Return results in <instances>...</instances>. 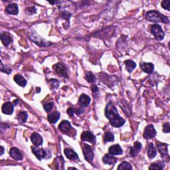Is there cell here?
<instances>
[{
	"mask_svg": "<svg viewBox=\"0 0 170 170\" xmlns=\"http://www.w3.org/2000/svg\"><path fill=\"white\" fill-rule=\"evenodd\" d=\"M105 115L110 121V123L115 128H120L125 123L123 119L118 112V110L112 102H110L106 106Z\"/></svg>",
	"mask_w": 170,
	"mask_h": 170,
	"instance_id": "cell-1",
	"label": "cell"
},
{
	"mask_svg": "<svg viewBox=\"0 0 170 170\" xmlns=\"http://www.w3.org/2000/svg\"><path fill=\"white\" fill-rule=\"evenodd\" d=\"M145 19L151 22H161L164 23H168L169 19L164 15L161 14L159 11L152 10L149 11L145 15Z\"/></svg>",
	"mask_w": 170,
	"mask_h": 170,
	"instance_id": "cell-2",
	"label": "cell"
},
{
	"mask_svg": "<svg viewBox=\"0 0 170 170\" xmlns=\"http://www.w3.org/2000/svg\"><path fill=\"white\" fill-rule=\"evenodd\" d=\"M151 32L153 34V35L155 38L158 41H161L163 40L164 36H165V33L162 30L161 27L158 25V24H154L153 25H152L151 27Z\"/></svg>",
	"mask_w": 170,
	"mask_h": 170,
	"instance_id": "cell-3",
	"label": "cell"
},
{
	"mask_svg": "<svg viewBox=\"0 0 170 170\" xmlns=\"http://www.w3.org/2000/svg\"><path fill=\"white\" fill-rule=\"evenodd\" d=\"M82 151L86 160L89 161V163H93L94 159V153L91 147L89 145L85 144L82 145Z\"/></svg>",
	"mask_w": 170,
	"mask_h": 170,
	"instance_id": "cell-4",
	"label": "cell"
},
{
	"mask_svg": "<svg viewBox=\"0 0 170 170\" xmlns=\"http://www.w3.org/2000/svg\"><path fill=\"white\" fill-rule=\"evenodd\" d=\"M157 147L158 151L161 154V157L165 160H169L168 144L161 143V142H157Z\"/></svg>",
	"mask_w": 170,
	"mask_h": 170,
	"instance_id": "cell-5",
	"label": "cell"
},
{
	"mask_svg": "<svg viewBox=\"0 0 170 170\" xmlns=\"http://www.w3.org/2000/svg\"><path fill=\"white\" fill-rule=\"evenodd\" d=\"M156 135V130L154 128L153 125L149 124L146 126L143 134L144 138H145V139H151V138L155 137Z\"/></svg>",
	"mask_w": 170,
	"mask_h": 170,
	"instance_id": "cell-6",
	"label": "cell"
},
{
	"mask_svg": "<svg viewBox=\"0 0 170 170\" xmlns=\"http://www.w3.org/2000/svg\"><path fill=\"white\" fill-rule=\"evenodd\" d=\"M31 39L35 43L39 45V46H50L52 45V43H49V42L46 41L45 39H42L41 37H39L36 33H33L31 36Z\"/></svg>",
	"mask_w": 170,
	"mask_h": 170,
	"instance_id": "cell-7",
	"label": "cell"
},
{
	"mask_svg": "<svg viewBox=\"0 0 170 170\" xmlns=\"http://www.w3.org/2000/svg\"><path fill=\"white\" fill-rule=\"evenodd\" d=\"M53 67L55 69V72H56V73L59 74V76H61L63 77H68V74H67L65 66L63 65H62L61 63H57V64Z\"/></svg>",
	"mask_w": 170,
	"mask_h": 170,
	"instance_id": "cell-8",
	"label": "cell"
},
{
	"mask_svg": "<svg viewBox=\"0 0 170 170\" xmlns=\"http://www.w3.org/2000/svg\"><path fill=\"white\" fill-rule=\"evenodd\" d=\"M142 144L139 142H136L134 146L130 148V156L131 157H135L140 153L142 149Z\"/></svg>",
	"mask_w": 170,
	"mask_h": 170,
	"instance_id": "cell-9",
	"label": "cell"
},
{
	"mask_svg": "<svg viewBox=\"0 0 170 170\" xmlns=\"http://www.w3.org/2000/svg\"><path fill=\"white\" fill-rule=\"evenodd\" d=\"M14 110V106L12 103H11L10 102H5L4 104L2 105V112L7 115H11L13 114Z\"/></svg>",
	"mask_w": 170,
	"mask_h": 170,
	"instance_id": "cell-10",
	"label": "cell"
},
{
	"mask_svg": "<svg viewBox=\"0 0 170 170\" xmlns=\"http://www.w3.org/2000/svg\"><path fill=\"white\" fill-rule=\"evenodd\" d=\"M108 152L113 156H120L123 153V150H122L120 145L116 144L110 146L108 149Z\"/></svg>",
	"mask_w": 170,
	"mask_h": 170,
	"instance_id": "cell-11",
	"label": "cell"
},
{
	"mask_svg": "<svg viewBox=\"0 0 170 170\" xmlns=\"http://www.w3.org/2000/svg\"><path fill=\"white\" fill-rule=\"evenodd\" d=\"M33 153L35 154L39 160H41L46 156V152L43 148H38L37 147H32L31 148Z\"/></svg>",
	"mask_w": 170,
	"mask_h": 170,
	"instance_id": "cell-12",
	"label": "cell"
},
{
	"mask_svg": "<svg viewBox=\"0 0 170 170\" xmlns=\"http://www.w3.org/2000/svg\"><path fill=\"white\" fill-rule=\"evenodd\" d=\"M140 68L144 72L148 74H151L153 71L154 65L151 62H141Z\"/></svg>",
	"mask_w": 170,
	"mask_h": 170,
	"instance_id": "cell-13",
	"label": "cell"
},
{
	"mask_svg": "<svg viewBox=\"0 0 170 170\" xmlns=\"http://www.w3.org/2000/svg\"><path fill=\"white\" fill-rule=\"evenodd\" d=\"M31 140L35 146H40L43 142L42 137L36 132L32 134V135L31 136Z\"/></svg>",
	"mask_w": 170,
	"mask_h": 170,
	"instance_id": "cell-14",
	"label": "cell"
},
{
	"mask_svg": "<svg viewBox=\"0 0 170 170\" xmlns=\"http://www.w3.org/2000/svg\"><path fill=\"white\" fill-rule=\"evenodd\" d=\"M65 154L68 159H70L73 161H76L78 160V154L75 152L72 149L66 148L65 149Z\"/></svg>",
	"mask_w": 170,
	"mask_h": 170,
	"instance_id": "cell-15",
	"label": "cell"
},
{
	"mask_svg": "<svg viewBox=\"0 0 170 170\" xmlns=\"http://www.w3.org/2000/svg\"><path fill=\"white\" fill-rule=\"evenodd\" d=\"M10 156L15 160H21L23 159V156L19 149L17 148H12L10 149Z\"/></svg>",
	"mask_w": 170,
	"mask_h": 170,
	"instance_id": "cell-16",
	"label": "cell"
},
{
	"mask_svg": "<svg viewBox=\"0 0 170 170\" xmlns=\"http://www.w3.org/2000/svg\"><path fill=\"white\" fill-rule=\"evenodd\" d=\"M59 128L62 132L67 133L70 131L71 128H72V126H71V124L69 121L63 120L61 122V124H59Z\"/></svg>",
	"mask_w": 170,
	"mask_h": 170,
	"instance_id": "cell-17",
	"label": "cell"
},
{
	"mask_svg": "<svg viewBox=\"0 0 170 170\" xmlns=\"http://www.w3.org/2000/svg\"><path fill=\"white\" fill-rule=\"evenodd\" d=\"M81 140L83 142H89L94 143V136L92 132L89 131H85L82 134Z\"/></svg>",
	"mask_w": 170,
	"mask_h": 170,
	"instance_id": "cell-18",
	"label": "cell"
},
{
	"mask_svg": "<svg viewBox=\"0 0 170 170\" xmlns=\"http://www.w3.org/2000/svg\"><path fill=\"white\" fill-rule=\"evenodd\" d=\"M90 101H91L90 98L85 94H81L80 98H79V104H80V105L82 106V107H86V106H88L90 103Z\"/></svg>",
	"mask_w": 170,
	"mask_h": 170,
	"instance_id": "cell-19",
	"label": "cell"
},
{
	"mask_svg": "<svg viewBox=\"0 0 170 170\" xmlns=\"http://www.w3.org/2000/svg\"><path fill=\"white\" fill-rule=\"evenodd\" d=\"M0 39H1V41L5 47H8L12 41V38H11V35L7 33H2L0 35Z\"/></svg>",
	"mask_w": 170,
	"mask_h": 170,
	"instance_id": "cell-20",
	"label": "cell"
},
{
	"mask_svg": "<svg viewBox=\"0 0 170 170\" xmlns=\"http://www.w3.org/2000/svg\"><path fill=\"white\" fill-rule=\"evenodd\" d=\"M6 11L8 14L17 15L19 13V8L16 3H11L7 6Z\"/></svg>",
	"mask_w": 170,
	"mask_h": 170,
	"instance_id": "cell-21",
	"label": "cell"
},
{
	"mask_svg": "<svg viewBox=\"0 0 170 170\" xmlns=\"http://www.w3.org/2000/svg\"><path fill=\"white\" fill-rule=\"evenodd\" d=\"M60 116H61L60 112L55 111L53 113H51V114H49V115H48L47 118H48V120L49 121V122H51V124H55L59 120V118H60Z\"/></svg>",
	"mask_w": 170,
	"mask_h": 170,
	"instance_id": "cell-22",
	"label": "cell"
},
{
	"mask_svg": "<svg viewBox=\"0 0 170 170\" xmlns=\"http://www.w3.org/2000/svg\"><path fill=\"white\" fill-rule=\"evenodd\" d=\"M102 161H103L104 164L111 165V164H114L116 161V158L114 157L112 154L108 153V154H106V155L103 157V158H102Z\"/></svg>",
	"mask_w": 170,
	"mask_h": 170,
	"instance_id": "cell-23",
	"label": "cell"
},
{
	"mask_svg": "<svg viewBox=\"0 0 170 170\" xmlns=\"http://www.w3.org/2000/svg\"><path fill=\"white\" fill-rule=\"evenodd\" d=\"M14 81L17 83L18 85L22 87H25L27 85V81L25 79V78L20 74H16L14 77Z\"/></svg>",
	"mask_w": 170,
	"mask_h": 170,
	"instance_id": "cell-24",
	"label": "cell"
},
{
	"mask_svg": "<svg viewBox=\"0 0 170 170\" xmlns=\"http://www.w3.org/2000/svg\"><path fill=\"white\" fill-rule=\"evenodd\" d=\"M157 151L156 147L154 146L153 144L150 143L148 146V156L149 159H153V158L156 156Z\"/></svg>",
	"mask_w": 170,
	"mask_h": 170,
	"instance_id": "cell-25",
	"label": "cell"
},
{
	"mask_svg": "<svg viewBox=\"0 0 170 170\" xmlns=\"http://www.w3.org/2000/svg\"><path fill=\"white\" fill-rule=\"evenodd\" d=\"M126 70H127L129 73H132V71L136 67V62L132 61V60H126L124 62Z\"/></svg>",
	"mask_w": 170,
	"mask_h": 170,
	"instance_id": "cell-26",
	"label": "cell"
},
{
	"mask_svg": "<svg viewBox=\"0 0 170 170\" xmlns=\"http://www.w3.org/2000/svg\"><path fill=\"white\" fill-rule=\"evenodd\" d=\"M165 167V163L164 161H156L152 164L149 166L150 169H164Z\"/></svg>",
	"mask_w": 170,
	"mask_h": 170,
	"instance_id": "cell-27",
	"label": "cell"
},
{
	"mask_svg": "<svg viewBox=\"0 0 170 170\" xmlns=\"http://www.w3.org/2000/svg\"><path fill=\"white\" fill-rule=\"evenodd\" d=\"M28 118V114L25 111L20 112L17 115V120L20 123H25Z\"/></svg>",
	"mask_w": 170,
	"mask_h": 170,
	"instance_id": "cell-28",
	"label": "cell"
},
{
	"mask_svg": "<svg viewBox=\"0 0 170 170\" xmlns=\"http://www.w3.org/2000/svg\"><path fill=\"white\" fill-rule=\"evenodd\" d=\"M85 78L90 83H94L96 82V77L94 76L93 73L91 72H87L85 74Z\"/></svg>",
	"mask_w": 170,
	"mask_h": 170,
	"instance_id": "cell-29",
	"label": "cell"
},
{
	"mask_svg": "<svg viewBox=\"0 0 170 170\" xmlns=\"http://www.w3.org/2000/svg\"><path fill=\"white\" fill-rule=\"evenodd\" d=\"M118 170H122V169H132V167L131 166L128 162L127 161H124L120 164L118 168Z\"/></svg>",
	"mask_w": 170,
	"mask_h": 170,
	"instance_id": "cell-30",
	"label": "cell"
},
{
	"mask_svg": "<svg viewBox=\"0 0 170 170\" xmlns=\"http://www.w3.org/2000/svg\"><path fill=\"white\" fill-rule=\"evenodd\" d=\"M114 136L112 133L110 132L105 133V134H104V142H114Z\"/></svg>",
	"mask_w": 170,
	"mask_h": 170,
	"instance_id": "cell-31",
	"label": "cell"
},
{
	"mask_svg": "<svg viewBox=\"0 0 170 170\" xmlns=\"http://www.w3.org/2000/svg\"><path fill=\"white\" fill-rule=\"evenodd\" d=\"M53 106H54L53 102H49V103L44 104V109L47 112H49L53 108Z\"/></svg>",
	"mask_w": 170,
	"mask_h": 170,
	"instance_id": "cell-32",
	"label": "cell"
},
{
	"mask_svg": "<svg viewBox=\"0 0 170 170\" xmlns=\"http://www.w3.org/2000/svg\"><path fill=\"white\" fill-rule=\"evenodd\" d=\"M170 2L168 1V0H165V1L161 2V7L164 9L169 11V7H170Z\"/></svg>",
	"mask_w": 170,
	"mask_h": 170,
	"instance_id": "cell-33",
	"label": "cell"
},
{
	"mask_svg": "<svg viewBox=\"0 0 170 170\" xmlns=\"http://www.w3.org/2000/svg\"><path fill=\"white\" fill-rule=\"evenodd\" d=\"M1 71L2 72H3V73H6L7 74H10L11 73V71H12V70H11L10 68H8V67H7V66H3V64L2 63H1Z\"/></svg>",
	"mask_w": 170,
	"mask_h": 170,
	"instance_id": "cell-34",
	"label": "cell"
},
{
	"mask_svg": "<svg viewBox=\"0 0 170 170\" xmlns=\"http://www.w3.org/2000/svg\"><path fill=\"white\" fill-rule=\"evenodd\" d=\"M26 11V13H28L29 15H33L34 13H35L37 12V9L35 8V7H27L25 9Z\"/></svg>",
	"mask_w": 170,
	"mask_h": 170,
	"instance_id": "cell-35",
	"label": "cell"
},
{
	"mask_svg": "<svg viewBox=\"0 0 170 170\" xmlns=\"http://www.w3.org/2000/svg\"><path fill=\"white\" fill-rule=\"evenodd\" d=\"M70 13H69V12H67V11H64V12H62V14H61V17L63 18V19H66L67 21H69V19L70 17Z\"/></svg>",
	"mask_w": 170,
	"mask_h": 170,
	"instance_id": "cell-36",
	"label": "cell"
},
{
	"mask_svg": "<svg viewBox=\"0 0 170 170\" xmlns=\"http://www.w3.org/2000/svg\"><path fill=\"white\" fill-rule=\"evenodd\" d=\"M163 132L165 133H169V124L167 122L163 125Z\"/></svg>",
	"mask_w": 170,
	"mask_h": 170,
	"instance_id": "cell-37",
	"label": "cell"
},
{
	"mask_svg": "<svg viewBox=\"0 0 170 170\" xmlns=\"http://www.w3.org/2000/svg\"><path fill=\"white\" fill-rule=\"evenodd\" d=\"M67 114H68L70 117H73L74 114V109L73 108H68V110H67Z\"/></svg>",
	"mask_w": 170,
	"mask_h": 170,
	"instance_id": "cell-38",
	"label": "cell"
},
{
	"mask_svg": "<svg viewBox=\"0 0 170 170\" xmlns=\"http://www.w3.org/2000/svg\"><path fill=\"white\" fill-rule=\"evenodd\" d=\"M83 112H84V110L82 109H80V108L74 109V113H76L77 115H80V114H81Z\"/></svg>",
	"mask_w": 170,
	"mask_h": 170,
	"instance_id": "cell-39",
	"label": "cell"
},
{
	"mask_svg": "<svg viewBox=\"0 0 170 170\" xmlns=\"http://www.w3.org/2000/svg\"><path fill=\"white\" fill-rule=\"evenodd\" d=\"M1 153H0V155L2 156L3 153H4V148H3V146H1Z\"/></svg>",
	"mask_w": 170,
	"mask_h": 170,
	"instance_id": "cell-40",
	"label": "cell"
},
{
	"mask_svg": "<svg viewBox=\"0 0 170 170\" xmlns=\"http://www.w3.org/2000/svg\"><path fill=\"white\" fill-rule=\"evenodd\" d=\"M18 102H19L18 100H15L14 101V104H17L18 103Z\"/></svg>",
	"mask_w": 170,
	"mask_h": 170,
	"instance_id": "cell-41",
	"label": "cell"
},
{
	"mask_svg": "<svg viewBox=\"0 0 170 170\" xmlns=\"http://www.w3.org/2000/svg\"><path fill=\"white\" fill-rule=\"evenodd\" d=\"M77 169V168H68V169Z\"/></svg>",
	"mask_w": 170,
	"mask_h": 170,
	"instance_id": "cell-42",
	"label": "cell"
}]
</instances>
